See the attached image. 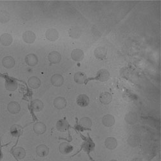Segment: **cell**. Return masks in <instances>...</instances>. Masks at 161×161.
I'll use <instances>...</instances> for the list:
<instances>
[{
	"label": "cell",
	"mask_w": 161,
	"mask_h": 161,
	"mask_svg": "<svg viewBox=\"0 0 161 161\" xmlns=\"http://www.w3.org/2000/svg\"><path fill=\"white\" fill-rule=\"evenodd\" d=\"M59 152H61V153L63 154V155H67L70 153H71L73 150V146L72 145H70L69 143L66 142H64L60 144L59 145Z\"/></svg>",
	"instance_id": "6da1fadb"
},
{
	"label": "cell",
	"mask_w": 161,
	"mask_h": 161,
	"mask_svg": "<svg viewBox=\"0 0 161 161\" xmlns=\"http://www.w3.org/2000/svg\"><path fill=\"white\" fill-rule=\"evenodd\" d=\"M36 152L38 156L44 157L48 155L49 153V148L45 144H40L36 147Z\"/></svg>",
	"instance_id": "7a4b0ae2"
},
{
	"label": "cell",
	"mask_w": 161,
	"mask_h": 161,
	"mask_svg": "<svg viewBox=\"0 0 161 161\" xmlns=\"http://www.w3.org/2000/svg\"><path fill=\"white\" fill-rule=\"evenodd\" d=\"M7 108L8 112L12 114H17L20 112L21 107L18 103L16 101H12L8 103Z\"/></svg>",
	"instance_id": "3957f363"
},
{
	"label": "cell",
	"mask_w": 161,
	"mask_h": 161,
	"mask_svg": "<svg viewBox=\"0 0 161 161\" xmlns=\"http://www.w3.org/2000/svg\"><path fill=\"white\" fill-rule=\"evenodd\" d=\"M23 39L26 43H33L36 40V34L32 31H26L23 34Z\"/></svg>",
	"instance_id": "277c9868"
},
{
	"label": "cell",
	"mask_w": 161,
	"mask_h": 161,
	"mask_svg": "<svg viewBox=\"0 0 161 161\" xmlns=\"http://www.w3.org/2000/svg\"><path fill=\"white\" fill-rule=\"evenodd\" d=\"M46 37L50 42H54L59 37V33L57 30L54 29H50L46 32Z\"/></svg>",
	"instance_id": "5b68a950"
},
{
	"label": "cell",
	"mask_w": 161,
	"mask_h": 161,
	"mask_svg": "<svg viewBox=\"0 0 161 161\" xmlns=\"http://www.w3.org/2000/svg\"><path fill=\"white\" fill-rule=\"evenodd\" d=\"M50 62L52 64L59 63L61 59V56L58 52L53 51L49 53L48 56Z\"/></svg>",
	"instance_id": "8992f818"
},
{
	"label": "cell",
	"mask_w": 161,
	"mask_h": 161,
	"mask_svg": "<svg viewBox=\"0 0 161 161\" xmlns=\"http://www.w3.org/2000/svg\"><path fill=\"white\" fill-rule=\"evenodd\" d=\"M110 77V73L108 70L105 69H101L97 72V75L95 79H97L100 81L104 82L106 81Z\"/></svg>",
	"instance_id": "52a82bcc"
},
{
	"label": "cell",
	"mask_w": 161,
	"mask_h": 161,
	"mask_svg": "<svg viewBox=\"0 0 161 161\" xmlns=\"http://www.w3.org/2000/svg\"><path fill=\"white\" fill-rule=\"evenodd\" d=\"M72 59L75 61H80L84 58V53L80 49H75L71 53Z\"/></svg>",
	"instance_id": "ba28073f"
},
{
	"label": "cell",
	"mask_w": 161,
	"mask_h": 161,
	"mask_svg": "<svg viewBox=\"0 0 161 161\" xmlns=\"http://www.w3.org/2000/svg\"><path fill=\"white\" fill-rule=\"evenodd\" d=\"M5 86L8 91H14L18 88V83L14 79H7L5 80Z\"/></svg>",
	"instance_id": "9c48e42d"
},
{
	"label": "cell",
	"mask_w": 161,
	"mask_h": 161,
	"mask_svg": "<svg viewBox=\"0 0 161 161\" xmlns=\"http://www.w3.org/2000/svg\"><path fill=\"white\" fill-rule=\"evenodd\" d=\"M102 123L106 127H111L115 124V118L112 115H106L102 119Z\"/></svg>",
	"instance_id": "30bf717a"
},
{
	"label": "cell",
	"mask_w": 161,
	"mask_h": 161,
	"mask_svg": "<svg viewBox=\"0 0 161 161\" xmlns=\"http://www.w3.org/2000/svg\"><path fill=\"white\" fill-rule=\"evenodd\" d=\"M64 79L61 75L54 74L51 77V83L55 86H60L63 84Z\"/></svg>",
	"instance_id": "8fae6325"
},
{
	"label": "cell",
	"mask_w": 161,
	"mask_h": 161,
	"mask_svg": "<svg viewBox=\"0 0 161 161\" xmlns=\"http://www.w3.org/2000/svg\"><path fill=\"white\" fill-rule=\"evenodd\" d=\"M53 105L58 110L63 109L66 106V101L64 97H58L54 99Z\"/></svg>",
	"instance_id": "7c38bea8"
},
{
	"label": "cell",
	"mask_w": 161,
	"mask_h": 161,
	"mask_svg": "<svg viewBox=\"0 0 161 161\" xmlns=\"http://www.w3.org/2000/svg\"><path fill=\"white\" fill-rule=\"evenodd\" d=\"M104 144L107 149L114 150L117 146V141L114 137H108L105 140Z\"/></svg>",
	"instance_id": "4fadbf2b"
},
{
	"label": "cell",
	"mask_w": 161,
	"mask_h": 161,
	"mask_svg": "<svg viewBox=\"0 0 161 161\" xmlns=\"http://www.w3.org/2000/svg\"><path fill=\"white\" fill-rule=\"evenodd\" d=\"M44 104L39 99H35L31 102V108L36 112H40L43 109Z\"/></svg>",
	"instance_id": "5bb4252c"
},
{
	"label": "cell",
	"mask_w": 161,
	"mask_h": 161,
	"mask_svg": "<svg viewBox=\"0 0 161 161\" xmlns=\"http://www.w3.org/2000/svg\"><path fill=\"white\" fill-rule=\"evenodd\" d=\"M89 97L85 94L80 95L77 98V103L80 107L87 106L89 104Z\"/></svg>",
	"instance_id": "9a60e30c"
},
{
	"label": "cell",
	"mask_w": 161,
	"mask_h": 161,
	"mask_svg": "<svg viewBox=\"0 0 161 161\" xmlns=\"http://www.w3.org/2000/svg\"><path fill=\"white\" fill-rule=\"evenodd\" d=\"M99 99L103 104H108L112 100V96L109 92H103L100 95Z\"/></svg>",
	"instance_id": "2e32d148"
},
{
	"label": "cell",
	"mask_w": 161,
	"mask_h": 161,
	"mask_svg": "<svg viewBox=\"0 0 161 161\" xmlns=\"http://www.w3.org/2000/svg\"><path fill=\"white\" fill-rule=\"evenodd\" d=\"M107 51L106 49L102 47H99L96 48V49L94 51V54L96 58L99 59H105L106 56Z\"/></svg>",
	"instance_id": "e0dca14e"
},
{
	"label": "cell",
	"mask_w": 161,
	"mask_h": 161,
	"mask_svg": "<svg viewBox=\"0 0 161 161\" xmlns=\"http://www.w3.org/2000/svg\"><path fill=\"white\" fill-rule=\"evenodd\" d=\"M0 43L4 46H9L12 43V37L9 34H3L0 37Z\"/></svg>",
	"instance_id": "ac0fdd59"
},
{
	"label": "cell",
	"mask_w": 161,
	"mask_h": 161,
	"mask_svg": "<svg viewBox=\"0 0 161 161\" xmlns=\"http://www.w3.org/2000/svg\"><path fill=\"white\" fill-rule=\"evenodd\" d=\"M2 63L6 69H12L15 65V60L11 56H7L3 58Z\"/></svg>",
	"instance_id": "d6986e66"
},
{
	"label": "cell",
	"mask_w": 161,
	"mask_h": 161,
	"mask_svg": "<svg viewBox=\"0 0 161 161\" xmlns=\"http://www.w3.org/2000/svg\"><path fill=\"white\" fill-rule=\"evenodd\" d=\"M13 155L18 159H22L26 156V151L21 147H16L13 150Z\"/></svg>",
	"instance_id": "ffe728a7"
},
{
	"label": "cell",
	"mask_w": 161,
	"mask_h": 161,
	"mask_svg": "<svg viewBox=\"0 0 161 161\" xmlns=\"http://www.w3.org/2000/svg\"><path fill=\"white\" fill-rule=\"evenodd\" d=\"M26 63L29 66H35L37 64L38 59L36 55L34 53H29L25 58Z\"/></svg>",
	"instance_id": "44dd1931"
},
{
	"label": "cell",
	"mask_w": 161,
	"mask_h": 161,
	"mask_svg": "<svg viewBox=\"0 0 161 161\" xmlns=\"http://www.w3.org/2000/svg\"><path fill=\"white\" fill-rule=\"evenodd\" d=\"M56 128L59 131H66L69 128V124L64 119H61L57 122Z\"/></svg>",
	"instance_id": "7402d4cb"
},
{
	"label": "cell",
	"mask_w": 161,
	"mask_h": 161,
	"mask_svg": "<svg viewBox=\"0 0 161 161\" xmlns=\"http://www.w3.org/2000/svg\"><path fill=\"white\" fill-rule=\"evenodd\" d=\"M47 130L45 125L42 122H37L34 125V131L37 134H43Z\"/></svg>",
	"instance_id": "603a6c76"
},
{
	"label": "cell",
	"mask_w": 161,
	"mask_h": 161,
	"mask_svg": "<svg viewBox=\"0 0 161 161\" xmlns=\"http://www.w3.org/2000/svg\"><path fill=\"white\" fill-rule=\"evenodd\" d=\"M28 84L31 88L36 89L41 85V80L37 77H31L28 80Z\"/></svg>",
	"instance_id": "cb8c5ba5"
},
{
	"label": "cell",
	"mask_w": 161,
	"mask_h": 161,
	"mask_svg": "<svg viewBox=\"0 0 161 161\" xmlns=\"http://www.w3.org/2000/svg\"><path fill=\"white\" fill-rule=\"evenodd\" d=\"M126 122L130 125H133L137 121V115L136 113L129 112L126 115L125 117Z\"/></svg>",
	"instance_id": "d4e9b609"
},
{
	"label": "cell",
	"mask_w": 161,
	"mask_h": 161,
	"mask_svg": "<svg viewBox=\"0 0 161 161\" xmlns=\"http://www.w3.org/2000/svg\"><path fill=\"white\" fill-rule=\"evenodd\" d=\"M86 80V75L81 72H77L74 75V80L77 84H83Z\"/></svg>",
	"instance_id": "484cf974"
},
{
	"label": "cell",
	"mask_w": 161,
	"mask_h": 161,
	"mask_svg": "<svg viewBox=\"0 0 161 161\" xmlns=\"http://www.w3.org/2000/svg\"><path fill=\"white\" fill-rule=\"evenodd\" d=\"M23 132V128L18 125H13L10 128V133L14 137H19Z\"/></svg>",
	"instance_id": "4316f807"
},
{
	"label": "cell",
	"mask_w": 161,
	"mask_h": 161,
	"mask_svg": "<svg viewBox=\"0 0 161 161\" xmlns=\"http://www.w3.org/2000/svg\"><path fill=\"white\" fill-rule=\"evenodd\" d=\"M79 125L84 129H88L92 125V122L89 117H83L80 119L79 121Z\"/></svg>",
	"instance_id": "83f0119b"
},
{
	"label": "cell",
	"mask_w": 161,
	"mask_h": 161,
	"mask_svg": "<svg viewBox=\"0 0 161 161\" xmlns=\"http://www.w3.org/2000/svg\"><path fill=\"white\" fill-rule=\"evenodd\" d=\"M141 142L140 138L137 136H131L128 139V143L132 147L137 146Z\"/></svg>",
	"instance_id": "f1b7e54d"
},
{
	"label": "cell",
	"mask_w": 161,
	"mask_h": 161,
	"mask_svg": "<svg viewBox=\"0 0 161 161\" xmlns=\"http://www.w3.org/2000/svg\"><path fill=\"white\" fill-rule=\"evenodd\" d=\"M10 19V16L8 13L6 11L0 12V22L2 23H7Z\"/></svg>",
	"instance_id": "f546056e"
},
{
	"label": "cell",
	"mask_w": 161,
	"mask_h": 161,
	"mask_svg": "<svg viewBox=\"0 0 161 161\" xmlns=\"http://www.w3.org/2000/svg\"><path fill=\"white\" fill-rule=\"evenodd\" d=\"M80 34L81 32L77 27H72L69 31V35L72 38H79Z\"/></svg>",
	"instance_id": "4dcf8cb0"
},
{
	"label": "cell",
	"mask_w": 161,
	"mask_h": 161,
	"mask_svg": "<svg viewBox=\"0 0 161 161\" xmlns=\"http://www.w3.org/2000/svg\"><path fill=\"white\" fill-rule=\"evenodd\" d=\"M2 154L1 151H0V160H1V158H2Z\"/></svg>",
	"instance_id": "1f68e13d"
},
{
	"label": "cell",
	"mask_w": 161,
	"mask_h": 161,
	"mask_svg": "<svg viewBox=\"0 0 161 161\" xmlns=\"http://www.w3.org/2000/svg\"><path fill=\"white\" fill-rule=\"evenodd\" d=\"M110 161H117V160H111Z\"/></svg>",
	"instance_id": "d6a6232c"
}]
</instances>
